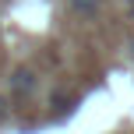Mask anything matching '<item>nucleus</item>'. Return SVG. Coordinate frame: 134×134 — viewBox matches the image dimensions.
Here are the masks:
<instances>
[{
	"label": "nucleus",
	"instance_id": "obj_3",
	"mask_svg": "<svg viewBox=\"0 0 134 134\" xmlns=\"http://www.w3.org/2000/svg\"><path fill=\"white\" fill-rule=\"evenodd\" d=\"M49 106L60 109V113H71V109H74V95H67V92H53V95H49Z\"/></svg>",
	"mask_w": 134,
	"mask_h": 134
},
{
	"label": "nucleus",
	"instance_id": "obj_1",
	"mask_svg": "<svg viewBox=\"0 0 134 134\" xmlns=\"http://www.w3.org/2000/svg\"><path fill=\"white\" fill-rule=\"evenodd\" d=\"M35 85H39V78H35L32 67H18V71H14V78H11V88H14V95H18V99L32 95Z\"/></svg>",
	"mask_w": 134,
	"mask_h": 134
},
{
	"label": "nucleus",
	"instance_id": "obj_6",
	"mask_svg": "<svg viewBox=\"0 0 134 134\" xmlns=\"http://www.w3.org/2000/svg\"><path fill=\"white\" fill-rule=\"evenodd\" d=\"M131 53H134V42H131Z\"/></svg>",
	"mask_w": 134,
	"mask_h": 134
},
{
	"label": "nucleus",
	"instance_id": "obj_5",
	"mask_svg": "<svg viewBox=\"0 0 134 134\" xmlns=\"http://www.w3.org/2000/svg\"><path fill=\"white\" fill-rule=\"evenodd\" d=\"M127 18L134 21V0H131V4H127Z\"/></svg>",
	"mask_w": 134,
	"mask_h": 134
},
{
	"label": "nucleus",
	"instance_id": "obj_4",
	"mask_svg": "<svg viewBox=\"0 0 134 134\" xmlns=\"http://www.w3.org/2000/svg\"><path fill=\"white\" fill-rule=\"evenodd\" d=\"M7 116H11V99H7V95H0V124H4Z\"/></svg>",
	"mask_w": 134,
	"mask_h": 134
},
{
	"label": "nucleus",
	"instance_id": "obj_2",
	"mask_svg": "<svg viewBox=\"0 0 134 134\" xmlns=\"http://www.w3.org/2000/svg\"><path fill=\"white\" fill-rule=\"evenodd\" d=\"M67 7H71V14H78V18H95L102 7V0H67Z\"/></svg>",
	"mask_w": 134,
	"mask_h": 134
}]
</instances>
